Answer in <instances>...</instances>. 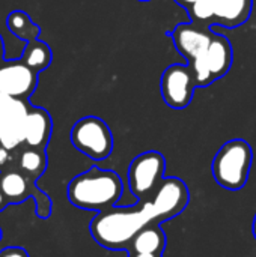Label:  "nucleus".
<instances>
[{
	"mask_svg": "<svg viewBox=\"0 0 256 257\" xmlns=\"http://www.w3.org/2000/svg\"><path fill=\"white\" fill-rule=\"evenodd\" d=\"M6 24H8V29L11 30V33L21 39V41H26V42H30V41H35L38 39L39 33H41V29L36 23L32 21V18L24 12V11H12L8 18H6Z\"/></svg>",
	"mask_w": 256,
	"mask_h": 257,
	"instance_id": "dca6fc26",
	"label": "nucleus"
},
{
	"mask_svg": "<svg viewBox=\"0 0 256 257\" xmlns=\"http://www.w3.org/2000/svg\"><path fill=\"white\" fill-rule=\"evenodd\" d=\"M207 60L214 81L225 77L229 72L234 60V51H232V44L226 36L220 33H214L210 47L207 50Z\"/></svg>",
	"mask_w": 256,
	"mask_h": 257,
	"instance_id": "f8f14e48",
	"label": "nucleus"
},
{
	"mask_svg": "<svg viewBox=\"0 0 256 257\" xmlns=\"http://www.w3.org/2000/svg\"><path fill=\"white\" fill-rule=\"evenodd\" d=\"M192 71H193V75H195V83H196V87H207L210 86L214 78H213V74L210 71V66H208V60H207V53L198 59H195L192 63H189Z\"/></svg>",
	"mask_w": 256,
	"mask_h": 257,
	"instance_id": "aec40b11",
	"label": "nucleus"
},
{
	"mask_svg": "<svg viewBox=\"0 0 256 257\" xmlns=\"http://www.w3.org/2000/svg\"><path fill=\"white\" fill-rule=\"evenodd\" d=\"M0 241H2V229H0Z\"/></svg>",
	"mask_w": 256,
	"mask_h": 257,
	"instance_id": "cd10ccee",
	"label": "nucleus"
},
{
	"mask_svg": "<svg viewBox=\"0 0 256 257\" xmlns=\"http://www.w3.org/2000/svg\"><path fill=\"white\" fill-rule=\"evenodd\" d=\"M8 152H9L8 149H5V148H0V166L6 164V161L9 160V154H8Z\"/></svg>",
	"mask_w": 256,
	"mask_h": 257,
	"instance_id": "4be33fe9",
	"label": "nucleus"
},
{
	"mask_svg": "<svg viewBox=\"0 0 256 257\" xmlns=\"http://www.w3.org/2000/svg\"><path fill=\"white\" fill-rule=\"evenodd\" d=\"M252 161L253 152L246 140H229L214 155L211 166L213 176L222 188L238 191L247 184Z\"/></svg>",
	"mask_w": 256,
	"mask_h": 257,
	"instance_id": "7ed1b4c3",
	"label": "nucleus"
},
{
	"mask_svg": "<svg viewBox=\"0 0 256 257\" xmlns=\"http://www.w3.org/2000/svg\"><path fill=\"white\" fill-rule=\"evenodd\" d=\"M169 36L172 38L178 53L184 56L189 63H192L195 59L207 53L214 32L211 27L204 29L195 23H183L178 24Z\"/></svg>",
	"mask_w": 256,
	"mask_h": 257,
	"instance_id": "9d476101",
	"label": "nucleus"
},
{
	"mask_svg": "<svg viewBox=\"0 0 256 257\" xmlns=\"http://www.w3.org/2000/svg\"><path fill=\"white\" fill-rule=\"evenodd\" d=\"M130 257H161L158 254H139V253H128Z\"/></svg>",
	"mask_w": 256,
	"mask_h": 257,
	"instance_id": "a878e982",
	"label": "nucleus"
},
{
	"mask_svg": "<svg viewBox=\"0 0 256 257\" xmlns=\"http://www.w3.org/2000/svg\"><path fill=\"white\" fill-rule=\"evenodd\" d=\"M175 2H177V3H180L181 6H184V8H187V9H189V8H190L196 0H175Z\"/></svg>",
	"mask_w": 256,
	"mask_h": 257,
	"instance_id": "b1692460",
	"label": "nucleus"
},
{
	"mask_svg": "<svg viewBox=\"0 0 256 257\" xmlns=\"http://www.w3.org/2000/svg\"><path fill=\"white\" fill-rule=\"evenodd\" d=\"M139 2H149V0H139Z\"/></svg>",
	"mask_w": 256,
	"mask_h": 257,
	"instance_id": "c85d7f7f",
	"label": "nucleus"
},
{
	"mask_svg": "<svg viewBox=\"0 0 256 257\" xmlns=\"http://www.w3.org/2000/svg\"><path fill=\"white\" fill-rule=\"evenodd\" d=\"M190 193L186 182L180 178H167L158 185L157 191L148 200L157 224L180 215L189 205Z\"/></svg>",
	"mask_w": 256,
	"mask_h": 257,
	"instance_id": "0eeeda50",
	"label": "nucleus"
},
{
	"mask_svg": "<svg viewBox=\"0 0 256 257\" xmlns=\"http://www.w3.org/2000/svg\"><path fill=\"white\" fill-rule=\"evenodd\" d=\"M53 122L47 110L30 107L24 123V143L32 149H44L51 136Z\"/></svg>",
	"mask_w": 256,
	"mask_h": 257,
	"instance_id": "9b49d317",
	"label": "nucleus"
},
{
	"mask_svg": "<svg viewBox=\"0 0 256 257\" xmlns=\"http://www.w3.org/2000/svg\"><path fill=\"white\" fill-rule=\"evenodd\" d=\"M166 247V236L160 224L151 223L145 226L131 241L128 253L158 254L161 256Z\"/></svg>",
	"mask_w": 256,
	"mask_h": 257,
	"instance_id": "4468645a",
	"label": "nucleus"
},
{
	"mask_svg": "<svg viewBox=\"0 0 256 257\" xmlns=\"http://www.w3.org/2000/svg\"><path fill=\"white\" fill-rule=\"evenodd\" d=\"M32 105L27 99H20L0 93V143L12 151L24 143V123Z\"/></svg>",
	"mask_w": 256,
	"mask_h": 257,
	"instance_id": "6e6552de",
	"label": "nucleus"
},
{
	"mask_svg": "<svg viewBox=\"0 0 256 257\" xmlns=\"http://www.w3.org/2000/svg\"><path fill=\"white\" fill-rule=\"evenodd\" d=\"M122 191V181L115 172L92 167L69 182L68 199L80 209L103 212L116 206Z\"/></svg>",
	"mask_w": 256,
	"mask_h": 257,
	"instance_id": "f03ea898",
	"label": "nucleus"
},
{
	"mask_svg": "<svg viewBox=\"0 0 256 257\" xmlns=\"http://www.w3.org/2000/svg\"><path fill=\"white\" fill-rule=\"evenodd\" d=\"M51 59H53V53L47 42L39 39L26 42L21 60L35 72L39 74L41 71L47 69L51 63Z\"/></svg>",
	"mask_w": 256,
	"mask_h": 257,
	"instance_id": "2eb2a0df",
	"label": "nucleus"
},
{
	"mask_svg": "<svg viewBox=\"0 0 256 257\" xmlns=\"http://www.w3.org/2000/svg\"><path fill=\"white\" fill-rule=\"evenodd\" d=\"M6 205H8V199H6V196L3 194V191L0 190V212L6 208Z\"/></svg>",
	"mask_w": 256,
	"mask_h": 257,
	"instance_id": "5701e85b",
	"label": "nucleus"
},
{
	"mask_svg": "<svg viewBox=\"0 0 256 257\" xmlns=\"http://www.w3.org/2000/svg\"><path fill=\"white\" fill-rule=\"evenodd\" d=\"M166 169L164 157L160 152L148 151L137 155L128 167V185L139 202L149 200L163 182Z\"/></svg>",
	"mask_w": 256,
	"mask_h": 257,
	"instance_id": "39448f33",
	"label": "nucleus"
},
{
	"mask_svg": "<svg viewBox=\"0 0 256 257\" xmlns=\"http://www.w3.org/2000/svg\"><path fill=\"white\" fill-rule=\"evenodd\" d=\"M187 11L195 24L211 26L216 18V0H196Z\"/></svg>",
	"mask_w": 256,
	"mask_h": 257,
	"instance_id": "a211bd4d",
	"label": "nucleus"
},
{
	"mask_svg": "<svg viewBox=\"0 0 256 257\" xmlns=\"http://www.w3.org/2000/svg\"><path fill=\"white\" fill-rule=\"evenodd\" d=\"M195 89L196 83L190 65L174 63L163 71L160 90L166 105H169L170 108H187L193 99Z\"/></svg>",
	"mask_w": 256,
	"mask_h": 257,
	"instance_id": "423d86ee",
	"label": "nucleus"
},
{
	"mask_svg": "<svg viewBox=\"0 0 256 257\" xmlns=\"http://www.w3.org/2000/svg\"><path fill=\"white\" fill-rule=\"evenodd\" d=\"M252 233H253V236H255L256 239V215L255 218H253V224H252Z\"/></svg>",
	"mask_w": 256,
	"mask_h": 257,
	"instance_id": "bb28decb",
	"label": "nucleus"
},
{
	"mask_svg": "<svg viewBox=\"0 0 256 257\" xmlns=\"http://www.w3.org/2000/svg\"><path fill=\"white\" fill-rule=\"evenodd\" d=\"M5 62V47H3V39H2V35H0V65Z\"/></svg>",
	"mask_w": 256,
	"mask_h": 257,
	"instance_id": "393cba45",
	"label": "nucleus"
},
{
	"mask_svg": "<svg viewBox=\"0 0 256 257\" xmlns=\"http://www.w3.org/2000/svg\"><path fill=\"white\" fill-rule=\"evenodd\" d=\"M0 190L8 202H20L27 196V181L15 172H8L0 176Z\"/></svg>",
	"mask_w": 256,
	"mask_h": 257,
	"instance_id": "f3484780",
	"label": "nucleus"
},
{
	"mask_svg": "<svg viewBox=\"0 0 256 257\" xmlns=\"http://www.w3.org/2000/svg\"><path fill=\"white\" fill-rule=\"evenodd\" d=\"M20 166L24 172L30 175H41L45 170L47 158L44 149H27L21 154Z\"/></svg>",
	"mask_w": 256,
	"mask_h": 257,
	"instance_id": "6ab92c4d",
	"label": "nucleus"
},
{
	"mask_svg": "<svg viewBox=\"0 0 256 257\" xmlns=\"http://www.w3.org/2000/svg\"><path fill=\"white\" fill-rule=\"evenodd\" d=\"M151 223H155L154 212L149 202L145 200L139 202L136 206H113L107 211L98 212L91 221L89 230L92 238L101 247L128 251L134 236Z\"/></svg>",
	"mask_w": 256,
	"mask_h": 257,
	"instance_id": "f257e3e1",
	"label": "nucleus"
},
{
	"mask_svg": "<svg viewBox=\"0 0 256 257\" xmlns=\"http://www.w3.org/2000/svg\"><path fill=\"white\" fill-rule=\"evenodd\" d=\"M38 86V72L30 69L21 59L5 60L0 65V93L27 99Z\"/></svg>",
	"mask_w": 256,
	"mask_h": 257,
	"instance_id": "1a4fd4ad",
	"label": "nucleus"
},
{
	"mask_svg": "<svg viewBox=\"0 0 256 257\" xmlns=\"http://www.w3.org/2000/svg\"><path fill=\"white\" fill-rule=\"evenodd\" d=\"M253 0H216V18L213 24L228 29L243 26L252 14Z\"/></svg>",
	"mask_w": 256,
	"mask_h": 257,
	"instance_id": "ddd939ff",
	"label": "nucleus"
},
{
	"mask_svg": "<svg viewBox=\"0 0 256 257\" xmlns=\"http://www.w3.org/2000/svg\"><path fill=\"white\" fill-rule=\"evenodd\" d=\"M0 257H29L27 251L20 247H8L0 251Z\"/></svg>",
	"mask_w": 256,
	"mask_h": 257,
	"instance_id": "412c9836",
	"label": "nucleus"
},
{
	"mask_svg": "<svg viewBox=\"0 0 256 257\" xmlns=\"http://www.w3.org/2000/svg\"><path fill=\"white\" fill-rule=\"evenodd\" d=\"M71 143L81 154L100 161L112 154L113 134L103 119L86 116L74 123L71 130Z\"/></svg>",
	"mask_w": 256,
	"mask_h": 257,
	"instance_id": "20e7f679",
	"label": "nucleus"
}]
</instances>
